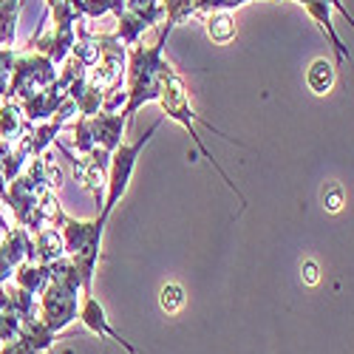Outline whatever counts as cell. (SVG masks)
I'll return each mask as SVG.
<instances>
[{"label":"cell","mask_w":354,"mask_h":354,"mask_svg":"<svg viewBox=\"0 0 354 354\" xmlns=\"http://www.w3.org/2000/svg\"><path fill=\"white\" fill-rule=\"evenodd\" d=\"M170 37V28H162V35L153 46H145V43H133L128 51V68H125V91L128 100L122 105V116L125 122L133 120V113L139 108H145L147 102H156V91H159V74L165 68V43Z\"/></svg>","instance_id":"1"},{"label":"cell","mask_w":354,"mask_h":354,"mask_svg":"<svg viewBox=\"0 0 354 354\" xmlns=\"http://www.w3.org/2000/svg\"><path fill=\"white\" fill-rule=\"evenodd\" d=\"M156 102L162 105V111H165V116H167V120L179 122V125H182V128H185V131L190 133V139L196 142V147H198V151L204 153V159H207V162H210V165H213V167H216V170L221 173V179L227 182V187H230V190H235V196L241 198V204H247V198L241 196V190L235 187V182H232L230 176H227V173H224V170L218 167L216 156H213V153L207 151V145H204V142H201V136L196 133V125H193V122H201V125H207L210 131H216V133H218V136H224L227 142H232V136L221 133V131H218V128H213L210 122H204L201 116H198V113H196V111L190 108V97H187V88H185L182 77L176 74V71H173V68H170L167 63H165V68H162V74H159V91H156Z\"/></svg>","instance_id":"2"},{"label":"cell","mask_w":354,"mask_h":354,"mask_svg":"<svg viewBox=\"0 0 354 354\" xmlns=\"http://www.w3.org/2000/svg\"><path fill=\"white\" fill-rule=\"evenodd\" d=\"M82 292V283H80V272L71 263L68 255L51 261V278L46 283V289L40 292V320L46 326L60 335L68 323L77 320V312H80V304H77V295Z\"/></svg>","instance_id":"3"},{"label":"cell","mask_w":354,"mask_h":354,"mask_svg":"<svg viewBox=\"0 0 354 354\" xmlns=\"http://www.w3.org/2000/svg\"><path fill=\"white\" fill-rule=\"evenodd\" d=\"M162 122H153L151 128H147L145 136H139L136 142H122L116 151L111 153V167H108V182H105V198H102V213L97 216L100 224H108L113 207L122 201V196L128 193V185L133 179V170H136V162H139V153L147 147V142H151L156 133H159Z\"/></svg>","instance_id":"4"},{"label":"cell","mask_w":354,"mask_h":354,"mask_svg":"<svg viewBox=\"0 0 354 354\" xmlns=\"http://www.w3.org/2000/svg\"><path fill=\"white\" fill-rule=\"evenodd\" d=\"M54 77H57V71H54V63L48 60V57H43L37 51H17L6 97L17 100V102H26L28 97L43 91L46 85H51Z\"/></svg>","instance_id":"5"},{"label":"cell","mask_w":354,"mask_h":354,"mask_svg":"<svg viewBox=\"0 0 354 354\" xmlns=\"http://www.w3.org/2000/svg\"><path fill=\"white\" fill-rule=\"evenodd\" d=\"M100 43V57L97 63L88 68V82L97 85L100 91H111L113 85H120L128 68V48L111 35H97Z\"/></svg>","instance_id":"6"},{"label":"cell","mask_w":354,"mask_h":354,"mask_svg":"<svg viewBox=\"0 0 354 354\" xmlns=\"http://www.w3.org/2000/svg\"><path fill=\"white\" fill-rule=\"evenodd\" d=\"M116 20L120 23H116L113 37L125 48H131L133 43H139L145 28L165 20V6H162V0H125V9L120 12Z\"/></svg>","instance_id":"7"},{"label":"cell","mask_w":354,"mask_h":354,"mask_svg":"<svg viewBox=\"0 0 354 354\" xmlns=\"http://www.w3.org/2000/svg\"><path fill=\"white\" fill-rule=\"evenodd\" d=\"M63 153H66V151H63ZM66 156H68V153H66ZM68 159L74 162L77 182L102 204V198H105V182H108V167H111V153L102 151V147H94V151L85 153L82 159H74V156H68Z\"/></svg>","instance_id":"8"},{"label":"cell","mask_w":354,"mask_h":354,"mask_svg":"<svg viewBox=\"0 0 354 354\" xmlns=\"http://www.w3.org/2000/svg\"><path fill=\"white\" fill-rule=\"evenodd\" d=\"M77 317H80V323H82V326H85L88 332H91V335L113 340L116 346H122L128 354H139V351H136V346H133L122 332H116V329L111 326V320H108V315H105V306L94 298V295H82V304H80Z\"/></svg>","instance_id":"9"},{"label":"cell","mask_w":354,"mask_h":354,"mask_svg":"<svg viewBox=\"0 0 354 354\" xmlns=\"http://www.w3.org/2000/svg\"><path fill=\"white\" fill-rule=\"evenodd\" d=\"M28 258H32V235L23 227H12L6 235H0V286H6L15 270Z\"/></svg>","instance_id":"10"},{"label":"cell","mask_w":354,"mask_h":354,"mask_svg":"<svg viewBox=\"0 0 354 354\" xmlns=\"http://www.w3.org/2000/svg\"><path fill=\"white\" fill-rule=\"evenodd\" d=\"M125 116L122 113H94L88 116V128H91V136H94V145L102 147V151L113 153L116 147L122 145V131H125Z\"/></svg>","instance_id":"11"},{"label":"cell","mask_w":354,"mask_h":354,"mask_svg":"<svg viewBox=\"0 0 354 354\" xmlns=\"http://www.w3.org/2000/svg\"><path fill=\"white\" fill-rule=\"evenodd\" d=\"M298 3L309 12V17L320 26V32L326 35V37H329V43L335 46V63H337V66L348 63V60H351V51L346 48V43L337 37L335 26H332V6H329V0H298Z\"/></svg>","instance_id":"12"},{"label":"cell","mask_w":354,"mask_h":354,"mask_svg":"<svg viewBox=\"0 0 354 354\" xmlns=\"http://www.w3.org/2000/svg\"><path fill=\"white\" fill-rule=\"evenodd\" d=\"M66 255V247H63V232L60 227H46L40 232L32 235V258L28 261H37V263H51L57 258Z\"/></svg>","instance_id":"13"},{"label":"cell","mask_w":354,"mask_h":354,"mask_svg":"<svg viewBox=\"0 0 354 354\" xmlns=\"http://www.w3.org/2000/svg\"><path fill=\"white\" fill-rule=\"evenodd\" d=\"M28 125H32V122H26L20 102L3 97V102H0V139H3V142H17L26 133Z\"/></svg>","instance_id":"14"},{"label":"cell","mask_w":354,"mask_h":354,"mask_svg":"<svg viewBox=\"0 0 354 354\" xmlns=\"http://www.w3.org/2000/svg\"><path fill=\"white\" fill-rule=\"evenodd\" d=\"M15 286L32 292V295H40L51 278V263H37V261H23L20 267L15 270Z\"/></svg>","instance_id":"15"},{"label":"cell","mask_w":354,"mask_h":354,"mask_svg":"<svg viewBox=\"0 0 354 354\" xmlns=\"http://www.w3.org/2000/svg\"><path fill=\"white\" fill-rule=\"evenodd\" d=\"M335 80H337V68H335L332 60H326V57L315 60L306 71V85H309V91L317 94V97H326L335 88Z\"/></svg>","instance_id":"16"},{"label":"cell","mask_w":354,"mask_h":354,"mask_svg":"<svg viewBox=\"0 0 354 354\" xmlns=\"http://www.w3.org/2000/svg\"><path fill=\"white\" fill-rule=\"evenodd\" d=\"M204 28H207V37L213 43H218V46H227V43L235 40V17H232V12H224V9L207 12L204 15Z\"/></svg>","instance_id":"17"},{"label":"cell","mask_w":354,"mask_h":354,"mask_svg":"<svg viewBox=\"0 0 354 354\" xmlns=\"http://www.w3.org/2000/svg\"><path fill=\"white\" fill-rule=\"evenodd\" d=\"M20 6H23V0H0V48L15 46Z\"/></svg>","instance_id":"18"},{"label":"cell","mask_w":354,"mask_h":354,"mask_svg":"<svg viewBox=\"0 0 354 354\" xmlns=\"http://www.w3.org/2000/svg\"><path fill=\"white\" fill-rule=\"evenodd\" d=\"M201 3L204 0H162V6H165V28H173L185 23L187 17L198 15L201 12Z\"/></svg>","instance_id":"19"},{"label":"cell","mask_w":354,"mask_h":354,"mask_svg":"<svg viewBox=\"0 0 354 354\" xmlns=\"http://www.w3.org/2000/svg\"><path fill=\"white\" fill-rule=\"evenodd\" d=\"M185 301H187V295H185V286L182 283H165L162 292H159V306L167 315H176V312L185 306Z\"/></svg>","instance_id":"20"},{"label":"cell","mask_w":354,"mask_h":354,"mask_svg":"<svg viewBox=\"0 0 354 354\" xmlns=\"http://www.w3.org/2000/svg\"><path fill=\"white\" fill-rule=\"evenodd\" d=\"M323 210H329V213H340L343 210V204H346V193H343V187L340 185H326L323 187Z\"/></svg>","instance_id":"21"},{"label":"cell","mask_w":354,"mask_h":354,"mask_svg":"<svg viewBox=\"0 0 354 354\" xmlns=\"http://www.w3.org/2000/svg\"><path fill=\"white\" fill-rule=\"evenodd\" d=\"M247 3H252V0H204L201 3V17L207 15V12H218V9H224V12H232V9H239V6H247Z\"/></svg>","instance_id":"22"},{"label":"cell","mask_w":354,"mask_h":354,"mask_svg":"<svg viewBox=\"0 0 354 354\" xmlns=\"http://www.w3.org/2000/svg\"><path fill=\"white\" fill-rule=\"evenodd\" d=\"M301 275H304V283L306 286H317L320 283V267H317V261H304V267H301Z\"/></svg>","instance_id":"23"},{"label":"cell","mask_w":354,"mask_h":354,"mask_svg":"<svg viewBox=\"0 0 354 354\" xmlns=\"http://www.w3.org/2000/svg\"><path fill=\"white\" fill-rule=\"evenodd\" d=\"M9 230H12V227H9V218H6L3 213H0V235H6Z\"/></svg>","instance_id":"24"}]
</instances>
